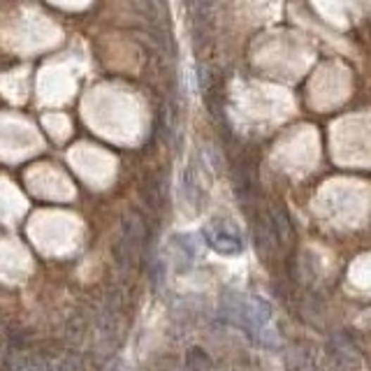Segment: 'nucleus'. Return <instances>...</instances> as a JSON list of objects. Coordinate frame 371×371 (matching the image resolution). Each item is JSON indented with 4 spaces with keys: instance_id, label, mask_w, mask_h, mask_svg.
I'll return each mask as SVG.
<instances>
[{
    "instance_id": "nucleus-1",
    "label": "nucleus",
    "mask_w": 371,
    "mask_h": 371,
    "mask_svg": "<svg viewBox=\"0 0 371 371\" xmlns=\"http://www.w3.org/2000/svg\"><path fill=\"white\" fill-rule=\"evenodd\" d=\"M144 237H146L144 220L137 214H125L121 223V234H118V241L114 246L116 265L121 270H128L130 265H135V260L142 253V246H144Z\"/></svg>"
},
{
    "instance_id": "nucleus-2",
    "label": "nucleus",
    "mask_w": 371,
    "mask_h": 371,
    "mask_svg": "<svg viewBox=\"0 0 371 371\" xmlns=\"http://www.w3.org/2000/svg\"><path fill=\"white\" fill-rule=\"evenodd\" d=\"M202 237L220 256H239L244 251L241 230L230 218H211L209 223L202 227Z\"/></svg>"
},
{
    "instance_id": "nucleus-3",
    "label": "nucleus",
    "mask_w": 371,
    "mask_h": 371,
    "mask_svg": "<svg viewBox=\"0 0 371 371\" xmlns=\"http://www.w3.org/2000/svg\"><path fill=\"white\" fill-rule=\"evenodd\" d=\"M181 188H184V200L191 204L193 211H200L204 204V188L200 179V170L195 163H188L184 168V177H181Z\"/></svg>"
},
{
    "instance_id": "nucleus-4",
    "label": "nucleus",
    "mask_w": 371,
    "mask_h": 371,
    "mask_svg": "<svg viewBox=\"0 0 371 371\" xmlns=\"http://www.w3.org/2000/svg\"><path fill=\"white\" fill-rule=\"evenodd\" d=\"M170 249H172V260H175L179 272H188L195 263L197 249L191 234H175L170 239Z\"/></svg>"
},
{
    "instance_id": "nucleus-5",
    "label": "nucleus",
    "mask_w": 371,
    "mask_h": 371,
    "mask_svg": "<svg viewBox=\"0 0 371 371\" xmlns=\"http://www.w3.org/2000/svg\"><path fill=\"white\" fill-rule=\"evenodd\" d=\"M186 369L188 371H214V362H211L207 351L193 346V348L186 353Z\"/></svg>"
}]
</instances>
